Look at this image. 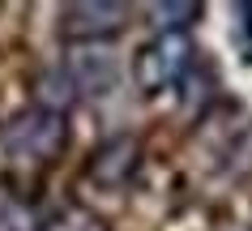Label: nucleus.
Wrapping results in <instances>:
<instances>
[{"instance_id":"nucleus-1","label":"nucleus","mask_w":252,"mask_h":231,"mask_svg":"<svg viewBox=\"0 0 252 231\" xmlns=\"http://www.w3.org/2000/svg\"><path fill=\"white\" fill-rule=\"evenodd\" d=\"M68 146V124L64 111L30 107L13 116L9 124H0V159L17 171H43L52 167Z\"/></svg>"},{"instance_id":"nucleus-2","label":"nucleus","mask_w":252,"mask_h":231,"mask_svg":"<svg viewBox=\"0 0 252 231\" xmlns=\"http://www.w3.org/2000/svg\"><path fill=\"white\" fill-rule=\"evenodd\" d=\"M197 141L205 146V159L218 176L248 180L252 176V116L239 107H226L218 116H205Z\"/></svg>"},{"instance_id":"nucleus-3","label":"nucleus","mask_w":252,"mask_h":231,"mask_svg":"<svg viewBox=\"0 0 252 231\" xmlns=\"http://www.w3.org/2000/svg\"><path fill=\"white\" fill-rule=\"evenodd\" d=\"M192 60H197V47L188 34H154L133 56V82L141 95H162L192 73Z\"/></svg>"},{"instance_id":"nucleus-4","label":"nucleus","mask_w":252,"mask_h":231,"mask_svg":"<svg viewBox=\"0 0 252 231\" xmlns=\"http://www.w3.org/2000/svg\"><path fill=\"white\" fill-rule=\"evenodd\" d=\"M128 4H116V0H77V4H64L60 9V34L73 43H98L111 39L128 26Z\"/></svg>"},{"instance_id":"nucleus-5","label":"nucleus","mask_w":252,"mask_h":231,"mask_svg":"<svg viewBox=\"0 0 252 231\" xmlns=\"http://www.w3.org/2000/svg\"><path fill=\"white\" fill-rule=\"evenodd\" d=\"M60 73H64L73 99L77 95H107V90L116 86V77H120L116 56L107 52V47H98V43H77Z\"/></svg>"},{"instance_id":"nucleus-6","label":"nucleus","mask_w":252,"mask_h":231,"mask_svg":"<svg viewBox=\"0 0 252 231\" xmlns=\"http://www.w3.org/2000/svg\"><path fill=\"white\" fill-rule=\"evenodd\" d=\"M137 163H141V141L133 133H120V137H107L103 146L90 154L86 176L98 189H124L137 176Z\"/></svg>"},{"instance_id":"nucleus-7","label":"nucleus","mask_w":252,"mask_h":231,"mask_svg":"<svg viewBox=\"0 0 252 231\" xmlns=\"http://www.w3.org/2000/svg\"><path fill=\"white\" fill-rule=\"evenodd\" d=\"M146 13H150V22L158 26V34H188V26H192L205 9H201L197 0H171V4H150Z\"/></svg>"},{"instance_id":"nucleus-8","label":"nucleus","mask_w":252,"mask_h":231,"mask_svg":"<svg viewBox=\"0 0 252 231\" xmlns=\"http://www.w3.org/2000/svg\"><path fill=\"white\" fill-rule=\"evenodd\" d=\"M34 231H107V223L98 214H90L86 205H60L56 214L34 223Z\"/></svg>"},{"instance_id":"nucleus-9","label":"nucleus","mask_w":252,"mask_h":231,"mask_svg":"<svg viewBox=\"0 0 252 231\" xmlns=\"http://www.w3.org/2000/svg\"><path fill=\"white\" fill-rule=\"evenodd\" d=\"M231 43H235L239 60L252 65V4H248V0L231 4Z\"/></svg>"},{"instance_id":"nucleus-10","label":"nucleus","mask_w":252,"mask_h":231,"mask_svg":"<svg viewBox=\"0 0 252 231\" xmlns=\"http://www.w3.org/2000/svg\"><path fill=\"white\" fill-rule=\"evenodd\" d=\"M222 231H252V227H222Z\"/></svg>"}]
</instances>
